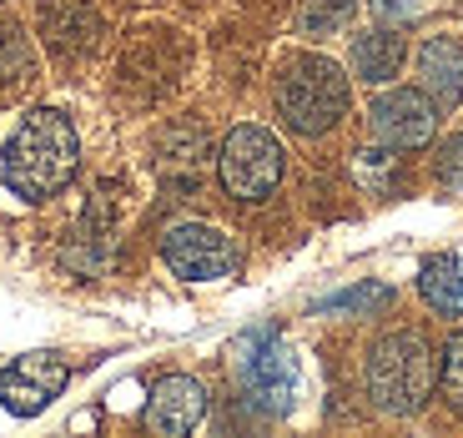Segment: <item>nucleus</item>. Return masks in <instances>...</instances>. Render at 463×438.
<instances>
[{
  "mask_svg": "<svg viewBox=\"0 0 463 438\" xmlns=\"http://www.w3.org/2000/svg\"><path fill=\"white\" fill-rule=\"evenodd\" d=\"M433 172H439V182L449 186V192H463V137H449V141H443Z\"/></svg>",
  "mask_w": 463,
  "mask_h": 438,
  "instance_id": "a211bd4d",
  "label": "nucleus"
},
{
  "mask_svg": "<svg viewBox=\"0 0 463 438\" xmlns=\"http://www.w3.org/2000/svg\"><path fill=\"white\" fill-rule=\"evenodd\" d=\"M439 388L449 398L453 414H463V333H453L443 343V357H439Z\"/></svg>",
  "mask_w": 463,
  "mask_h": 438,
  "instance_id": "f3484780",
  "label": "nucleus"
},
{
  "mask_svg": "<svg viewBox=\"0 0 463 438\" xmlns=\"http://www.w3.org/2000/svg\"><path fill=\"white\" fill-rule=\"evenodd\" d=\"M418 292L433 312L443 318H463V257L453 252H439L418 267Z\"/></svg>",
  "mask_w": 463,
  "mask_h": 438,
  "instance_id": "f8f14e48",
  "label": "nucleus"
},
{
  "mask_svg": "<svg viewBox=\"0 0 463 438\" xmlns=\"http://www.w3.org/2000/svg\"><path fill=\"white\" fill-rule=\"evenodd\" d=\"M353 176L363 182V192L388 196L398 186V157H393V147H363V151H353Z\"/></svg>",
  "mask_w": 463,
  "mask_h": 438,
  "instance_id": "4468645a",
  "label": "nucleus"
},
{
  "mask_svg": "<svg viewBox=\"0 0 463 438\" xmlns=\"http://www.w3.org/2000/svg\"><path fill=\"white\" fill-rule=\"evenodd\" d=\"M363 388L368 404L388 418H408L439 388V357L423 333H383L363 357Z\"/></svg>",
  "mask_w": 463,
  "mask_h": 438,
  "instance_id": "f03ea898",
  "label": "nucleus"
},
{
  "mask_svg": "<svg viewBox=\"0 0 463 438\" xmlns=\"http://www.w3.org/2000/svg\"><path fill=\"white\" fill-rule=\"evenodd\" d=\"M76 162H81V141H76V127L56 106H35V111L21 116V127L5 141V186L25 202H46L61 186L76 176Z\"/></svg>",
  "mask_w": 463,
  "mask_h": 438,
  "instance_id": "f257e3e1",
  "label": "nucleus"
},
{
  "mask_svg": "<svg viewBox=\"0 0 463 438\" xmlns=\"http://www.w3.org/2000/svg\"><path fill=\"white\" fill-rule=\"evenodd\" d=\"M207 418V388H202L192 373H166L146 398V433H162V438H186L192 428Z\"/></svg>",
  "mask_w": 463,
  "mask_h": 438,
  "instance_id": "1a4fd4ad",
  "label": "nucleus"
},
{
  "mask_svg": "<svg viewBox=\"0 0 463 438\" xmlns=\"http://www.w3.org/2000/svg\"><path fill=\"white\" fill-rule=\"evenodd\" d=\"M408 61V41L393 31V25H373V31H363L358 41H353V56H347V66H353V76L368 86H388L403 71Z\"/></svg>",
  "mask_w": 463,
  "mask_h": 438,
  "instance_id": "9b49d317",
  "label": "nucleus"
},
{
  "mask_svg": "<svg viewBox=\"0 0 463 438\" xmlns=\"http://www.w3.org/2000/svg\"><path fill=\"white\" fill-rule=\"evenodd\" d=\"M217 176L227 186V196L237 202H262L278 192L282 182V141L267 127H232L227 141L217 151Z\"/></svg>",
  "mask_w": 463,
  "mask_h": 438,
  "instance_id": "39448f33",
  "label": "nucleus"
},
{
  "mask_svg": "<svg viewBox=\"0 0 463 438\" xmlns=\"http://www.w3.org/2000/svg\"><path fill=\"white\" fill-rule=\"evenodd\" d=\"M388 302H393V288H383V282H363V288H347V292L323 298L313 312H373V308H388Z\"/></svg>",
  "mask_w": 463,
  "mask_h": 438,
  "instance_id": "dca6fc26",
  "label": "nucleus"
},
{
  "mask_svg": "<svg viewBox=\"0 0 463 438\" xmlns=\"http://www.w3.org/2000/svg\"><path fill=\"white\" fill-rule=\"evenodd\" d=\"M418 11H423V0H373V15L388 25H408Z\"/></svg>",
  "mask_w": 463,
  "mask_h": 438,
  "instance_id": "6ab92c4d",
  "label": "nucleus"
},
{
  "mask_svg": "<svg viewBox=\"0 0 463 438\" xmlns=\"http://www.w3.org/2000/svg\"><path fill=\"white\" fill-rule=\"evenodd\" d=\"M66 378H71V368L56 353H21L11 368H0V404L11 408L15 418H35L61 398Z\"/></svg>",
  "mask_w": 463,
  "mask_h": 438,
  "instance_id": "6e6552de",
  "label": "nucleus"
},
{
  "mask_svg": "<svg viewBox=\"0 0 463 438\" xmlns=\"http://www.w3.org/2000/svg\"><path fill=\"white\" fill-rule=\"evenodd\" d=\"M278 116L298 137H327L347 116V76L327 56H292L278 76Z\"/></svg>",
  "mask_w": 463,
  "mask_h": 438,
  "instance_id": "7ed1b4c3",
  "label": "nucleus"
},
{
  "mask_svg": "<svg viewBox=\"0 0 463 438\" xmlns=\"http://www.w3.org/2000/svg\"><path fill=\"white\" fill-rule=\"evenodd\" d=\"M353 5H358V0H307L298 11V31L302 35H333L337 25H347Z\"/></svg>",
  "mask_w": 463,
  "mask_h": 438,
  "instance_id": "2eb2a0df",
  "label": "nucleus"
},
{
  "mask_svg": "<svg viewBox=\"0 0 463 438\" xmlns=\"http://www.w3.org/2000/svg\"><path fill=\"white\" fill-rule=\"evenodd\" d=\"M439 127V106L429 101V91H413V86H398V91H383L368 106V131L378 147L393 151H418L433 141Z\"/></svg>",
  "mask_w": 463,
  "mask_h": 438,
  "instance_id": "0eeeda50",
  "label": "nucleus"
},
{
  "mask_svg": "<svg viewBox=\"0 0 463 438\" xmlns=\"http://www.w3.org/2000/svg\"><path fill=\"white\" fill-rule=\"evenodd\" d=\"M46 35H51V46L56 51L76 56V51L91 46L96 21H91V11H86L81 0H51L46 5Z\"/></svg>",
  "mask_w": 463,
  "mask_h": 438,
  "instance_id": "ddd939ff",
  "label": "nucleus"
},
{
  "mask_svg": "<svg viewBox=\"0 0 463 438\" xmlns=\"http://www.w3.org/2000/svg\"><path fill=\"white\" fill-rule=\"evenodd\" d=\"M162 262L182 282H217L237 267V243L207 222H176L162 232Z\"/></svg>",
  "mask_w": 463,
  "mask_h": 438,
  "instance_id": "423d86ee",
  "label": "nucleus"
},
{
  "mask_svg": "<svg viewBox=\"0 0 463 438\" xmlns=\"http://www.w3.org/2000/svg\"><path fill=\"white\" fill-rule=\"evenodd\" d=\"M418 86L429 91V101L439 111L463 101V46L453 35H429L418 51Z\"/></svg>",
  "mask_w": 463,
  "mask_h": 438,
  "instance_id": "9d476101",
  "label": "nucleus"
},
{
  "mask_svg": "<svg viewBox=\"0 0 463 438\" xmlns=\"http://www.w3.org/2000/svg\"><path fill=\"white\" fill-rule=\"evenodd\" d=\"M237 383H242L247 404L262 408V414L282 418L292 408L302 368H298V353L288 348V338L278 328H252L237 343Z\"/></svg>",
  "mask_w": 463,
  "mask_h": 438,
  "instance_id": "20e7f679",
  "label": "nucleus"
}]
</instances>
